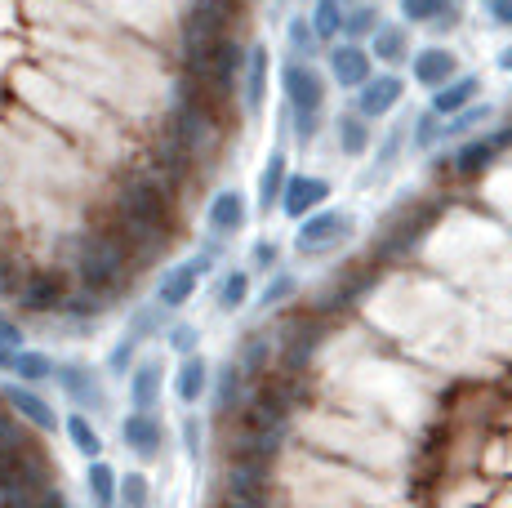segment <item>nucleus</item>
Instances as JSON below:
<instances>
[{
    "label": "nucleus",
    "instance_id": "nucleus-9",
    "mask_svg": "<svg viewBox=\"0 0 512 508\" xmlns=\"http://www.w3.org/2000/svg\"><path fill=\"white\" fill-rule=\"evenodd\" d=\"M121 442L134 459L156 464V459L165 455V419L156 415V410H130V415L121 419Z\"/></svg>",
    "mask_w": 512,
    "mask_h": 508
},
{
    "label": "nucleus",
    "instance_id": "nucleus-25",
    "mask_svg": "<svg viewBox=\"0 0 512 508\" xmlns=\"http://www.w3.org/2000/svg\"><path fill=\"white\" fill-rule=\"evenodd\" d=\"M499 156H504V148H499L495 134H472V139L455 143V152H450V170L455 174H481V170H490Z\"/></svg>",
    "mask_w": 512,
    "mask_h": 508
},
{
    "label": "nucleus",
    "instance_id": "nucleus-28",
    "mask_svg": "<svg viewBox=\"0 0 512 508\" xmlns=\"http://www.w3.org/2000/svg\"><path fill=\"white\" fill-rule=\"evenodd\" d=\"M334 143H339V152L352 156V161H357V156H366L374 148L370 121H366V116H357L352 107H348V112H339V116H334Z\"/></svg>",
    "mask_w": 512,
    "mask_h": 508
},
{
    "label": "nucleus",
    "instance_id": "nucleus-51",
    "mask_svg": "<svg viewBox=\"0 0 512 508\" xmlns=\"http://www.w3.org/2000/svg\"><path fill=\"white\" fill-rule=\"evenodd\" d=\"M32 508H72V504H67V495L54 486V491H45V495H41V500H36Z\"/></svg>",
    "mask_w": 512,
    "mask_h": 508
},
{
    "label": "nucleus",
    "instance_id": "nucleus-15",
    "mask_svg": "<svg viewBox=\"0 0 512 508\" xmlns=\"http://www.w3.org/2000/svg\"><path fill=\"white\" fill-rule=\"evenodd\" d=\"M245 223H250V201H245V192L219 188L210 197V205H205V228H210V237L232 241L236 232H245Z\"/></svg>",
    "mask_w": 512,
    "mask_h": 508
},
{
    "label": "nucleus",
    "instance_id": "nucleus-27",
    "mask_svg": "<svg viewBox=\"0 0 512 508\" xmlns=\"http://www.w3.org/2000/svg\"><path fill=\"white\" fill-rule=\"evenodd\" d=\"M170 321H174L170 308H161L156 299H143V304H134L130 317H125V335L147 344V339H161L165 330H170Z\"/></svg>",
    "mask_w": 512,
    "mask_h": 508
},
{
    "label": "nucleus",
    "instance_id": "nucleus-43",
    "mask_svg": "<svg viewBox=\"0 0 512 508\" xmlns=\"http://www.w3.org/2000/svg\"><path fill=\"white\" fill-rule=\"evenodd\" d=\"M245 268H250V277H272V272H281V246L272 237H259L250 246V259H245Z\"/></svg>",
    "mask_w": 512,
    "mask_h": 508
},
{
    "label": "nucleus",
    "instance_id": "nucleus-45",
    "mask_svg": "<svg viewBox=\"0 0 512 508\" xmlns=\"http://www.w3.org/2000/svg\"><path fill=\"white\" fill-rule=\"evenodd\" d=\"M121 508H152V482L143 473H121V491H116Z\"/></svg>",
    "mask_w": 512,
    "mask_h": 508
},
{
    "label": "nucleus",
    "instance_id": "nucleus-39",
    "mask_svg": "<svg viewBox=\"0 0 512 508\" xmlns=\"http://www.w3.org/2000/svg\"><path fill=\"white\" fill-rule=\"evenodd\" d=\"M495 116V107L490 103H472V107H464L459 116H450L446 121V130H441V143H464V139H472V134L481 130V125Z\"/></svg>",
    "mask_w": 512,
    "mask_h": 508
},
{
    "label": "nucleus",
    "instance_id": "nucleus-44",
    "mask_svg": "<svg viewBox=\"0 0 512 508\" xmlns=\"http://www.w3.org/2000/svg\"><path fill=\"white\" fill-rule=\"evenodd\" d=\"M161 339H165V348H170V353H179V361L201 353V330H196L192 321H170V330H165Z\"/></svg>",
    "mask_w": 512,
    "mask_h": 508
},
{
    "label": "nucleus",
    "instance_id": "nucleus-19",
    "mask_svg": "<svg viewBox=\"0 0 512 508\" xmlns=\"http://www.w3.org/2000/svg\"><path fill=\"white\" fill-rule=\"evenodd\" d=\"M125 393H130V410H161L165 397V361L161 357H139V366L125 379Z\"/></svg>",
    "mask_w": 512,
    "mask_h": 508
},
{
    "label": "nucleus",
    "instance_id": "nucleus-21",
    "mask_svg": "<svg viewBox=\"0 0 512 508\" xmlns=\"http://www.w3.org/2000/svg\"><path fill=\"white\" fill-rule=\"evenodd\" d=\"M366 50H370L374 63H383L388 72H397L401 63H410V58H415V41H410V27L406 23H383L379 32L370 36Z\"/></svg>",
    "mask_w": 512,
    "mask_h": 508
},
{
    "label": "nucleus",
    "instance_id": "nucleus-50",
    "mask_svg": "<svg viewBox=\"0 0 512 508\" xmlns=\"http://www.w3.org/2000/svg\"><path fill=\"white\" fill-rule=\"evenodd\" d=\"M272 500H241V495H219V508H268Z\"/></svg>",
    "mask_w": 512,
    "mask_h": 508
},
{
    "label": "nucleus",
    "instance_id": "nucleus-3",
    "mask_svg": "<svg viewBox=\"0 0 512 508\" xmlns=\"http://www.w3.org/2000/svg\"><path fill=\"white\" fill-rule=\"evenodd\" d=\"M281 94L285 112H290V130L299 148H312V139L326 125V76L317 72V63H281Z\"/></svg>",
    "mask_w": 512,
    "mask_h": 508
},
{
    "label": "nucleus",
    "instance_id": "nucleus-26",
    "mask_svg": "<svg viewBox=\"0 0 512 508\" xmlns=\"http://www.w3.org/2000/svg\"><path fill=\"white\" fill-rule=\"evenodd\" d=\"M401 23L450 32V27H459V5L455 0H401Z\"/></svg>",
    "mask_w": 512,
    "mask_h": 508
},
{
    "label": "nucleus",
    "instance_id": "nucleus-52",
    "mask_svg": "<svg viewBox=\"0 0 512 508\" xmlns=\"http://www.w3.org/2000/svg\"><path fill=\"white\" fill-rule=\"evenodd\" d=\"M495 67H499V72H512V45H504V50H499Z\"/></svg>",
    "mask_w": 512,
    "mask_h": 508
},
{
    "label": "nucleus",
    "instance_id": "nucleus-10",
    "mask_svg": "<svg viewBox=\"0 0 512 508\" xmlns=\"http://www.w3.org/2000/svg\"><path fill=\"white\" fill-rule=\"evenodd\" d=\"M401 99H406V81H401L397 72H374L370 81L352 94V112L366 116V121H383V116L397 112Z\"/></svg>",
    "mask_w": 512,
    "mask_h": 508
},
{
    "label": "nucleus",
    "instance_id": "nucleus-29",
    "mask_svg": "<svg viewBox=\"0 0 512 508\" xmlns=\"http://www.w3.org/2000/svg\"><path fill=\"white\" fill-rule=\"evenodd\" d=\"M63 433L67 442H72V451L90 464V459H103V433H98V424L90 415H81V410H67L63 419Z\"/></svg>",
    "mask_w": 512,
    "mask_h": 508
},
{
    "label": "nucleus",
    "instance_id": "nucleus-55",
    "mask_svg": "<svg viewBox=\"0 0 512 508\" xmlns=\"http://www.w3.org/2000/svg\"><path fill=\"white\" fill-rule=\"evenodd\" d=\"M94 508H103V504H94ZM107 508H116V504H107Z\"/></svg>",
    "mask_w": 512,
    "mask_h": 508
},
{
    "label": "nucleus",
    "instance_id": "nucleus-37",
    "mask_svg": "<svg viewBox=\"0 0 512 508\" xmlns=\"http://www.w3.org/2000/svg\"><path fill=\"white\" fill-rule=\"evenodd\" d=\"M294 295H299V277L281 268V272H272V277L263 281V290L254 295V308H259V312H277V308L290 304Z\"/></svg>",
    "mask_w": 512,
    "mask_h": 508
},
{
    "label": "nucleus",
    "instance_id": "nucleus-32",
    "mask_svg": "<svg viewBox=\"0 0 512 508\" xmlns=\"http://www.w3.org/2000/svg\"><path fill=\"white\" fill-rule=\"evenodd\" d=\"M54 370H58V357L41 353V348H23V353L14 357V370H9V375L27 388H45V384H54Z\"/></svg>",
    "mask_w": 512,
    "mask_h": 508
},
{
    "label": "nucleus",
    "instance_id": "nucleus-49",
    "mask_svg": "<svg viewBox=\"0 0 512 508\" xmlns=\"http://www.w3.org/2000/svg\"><path fill=\"white\" fill-rule=\"evenodd\" d=\"M481 14H486L490 27H504V32H512V0H481Z\"/></svg>",
    "mask_w": 512,
    "mask_h": 508
},
{
    "label": "nucleus",
    "instance_id": "nucleus-41",
    "mask_svg": "<svg viewBox=\"0 0 512 508\" xmlns=\"http://www.w3.org/2000/svg\"><path fill=\"white\" fill-rule=\"evenodd\" d=\"M441 130H446V121H441L437 112H419L415 121H410V152H432L441 148Z\"/></svg>",
    "mask_w": 512,
    "mask_h": 508
},
{
    "label": "nucleus",
    "instance_id": "nucleus-18",
    "mask_svg": "<svg viewBox=\"0 0 512 508\" xmlns=\"http://www.w3.org/2000/svg\"><path fill=\"white\" fill-rule=\"evenodd\" d=\"M236 366H241V375L250 379V384H263V375H268V366L277 361V335H272L268 326L259 330H245L241 344H236Z\"/></svg>",
    "mask_w": 512,
    "mask_h": 508
},
{
    "label": "nucleus",
    "instance_id": "nucleus-38",
    "mask_svg": "<svg viewBox=\"0 0 512 508\" xmlns=\"http://www.w3.org/2000/svg\"><path fill=\"white\" fill-rule=\"evenodd\" d=\"M406 148H410V121H397L388 130V139L374 148V179H383V174L397 170V161H401V152Z\"/></svg>",
    "mask_w": 512,
    "mask_h": 508
},
{
    "label": "nucleus",
    "instance_id": "nucleus-48",
    "mask_svg": "<svg viewBox=\"0 0 512 508\" xmlns=\"http://www.w3.org/2000/svg\"><path fill=\"white\" fill-rule=\"evenodd\" d=\"M0 348H9V353H23V348H27L23 321L9 317V312H0Z\"/></svg>",
    "mask_w": 512,
    "mask_h": 508
},
{
    "label": "nucleus",
    "instance_id": "nucleus-40",
    "mask_svg": "<svg viewBox=\"0 0 512 508\" xmlns=\"http://www.w3.org/2000/svg\"><path fill=\"white\" fill-rule=\"evenodd\" d=\"M139 348H143L139 339H130V335L121 330V339H116L112 353H107V361H103V375H107V379H130V370L139 366Z\"/></svg>",
    "mask_w": 512,
    "mask_h": 508
},
{
    "label": "nucleus",
    "instance_id": "nucleus-31",
    "mask_svg": "<svg viewBox=\"0 0 512 508\" xmlns=\"http://www.w3.org/2000/svg\"><path fill=\"white\" fill-rule=\"evenodd\" d=\"M348 5L352 0H312L308 23H312V32H317L321 45L343 41V18H348Z\"/></svg>",
    "mask_w": 512,
    "mask_h": 508
},
{
    "label": "nucleus",
    "instance_id": "nucleus-35",
    "mask_svg": "<svg viewBox=\"0 0 512 508\" xmlns=\"http://www.w3.org/2000/svg\"><path fill=\"white\" fill-rule=\"evenodd\" d=\"M379 27H383L379 5H374V0H352V5H348V18H343V41L361 45V41H370Z\"/></svg>",
    "mask_w": 512,
    "mask_h": 508
},
{
    "label": "nucleus",
    "instance_id": "nucleus-14",
    "mask_svg": "<svg viewBox=\"0 0 512 508\" xmlns=\"http://www.w3.org/2000/svg\"><path fill=\"white\" fill-rule=\"evenodd\" d=\"M0 402L14 410L27 428H36V433H58V428H63V419H58V410L41 397V388H27L14 379V384L0 388Z\"/></svg>",
    "mask_w": 512,
    "mask_h": 508
},
{
    "label": "nucleus",
    "instance_id": "nucleus-7",
    "mask_svg": "<svg viewBox=\"0 0 512 508\" xmlns=\"http://www.w3.org/2000/svg\"><path fill=\"white\" fill-rule=\"evenodd\" d=\"M214 254H205V250H192L187 259L179 263H170V268L156 277V290H152V299L161 308H170V312H179L183 304H192V295L201 290V281L214 272Z\"/></svg>",
    "mask_w": 512,
    "mask_h": 508
},
{
    "label": "nucleus",
    "instance_id": "nucleus-13",
    "mask_svg": "<svg viewBox=\"0 0 512 508\" xmlns=\"http://www.w3.org/2000/svg\"><path fill=\"white\" fill-rule=\"evenodd\" d=\"M219 495L272 500V464H259V459H228L223 477H219Z\"/></svg>",
    "mask_w": 512,
    "mask_h": 508
},
{
    "label": "nucleus",
    "instance_id": "nucleus-17",
    "mask_svg": "<svg viewBox=\"0 0 512 508\" xmlns=\"http://www.w3.org/2000/svg\"><path fill=\"white\" fill-rule=\"evenodd\" d=\"M245 388H250V379L241 375V366L228 357V361H219L214 366V375H210V415L214 419H232L236 410L245 406Z\"/></svg>",
    "mask_w": 512,
    "mask_h": 508
},
{
    "label": "nucleus",
    "instance_id": "nucleus-5",
    "mask_svg": "<svg viewBox=\"0 0 512 508\" xmlns=\"http://www.w3.org/2000/svg\"><path fill=\"white\" fill-rule=\"evenodd\" d=\"M72 272L67 268H27L23 286L14 295V308L23 317H36V321H49L67 308V295H72Z\"/></svg>",
    "mask_w": 512,
    "mask_h": 508
},
{
    "label": "nucleus",
    "instance_id": "nucleus-8",
    "mask_svg": "<svg viewBox=\"0 0 512 508\" xmlns=\"http://www.w3.org/2000/svg\"><path fill=\"white\" fill-rule=\"evenodd\" d=\"M317 339H321L317 312H303V317L281 321V330H277V361H281L285 375H299V370L317 357Z\"/></svg>",
    "mask_w": 512,
    "mask_h": 508
},
{
    "label": "nucleus",
    "instance_id": "nucleus-23",
    "mask_svg": "<svg viewBox=\"0 0 512 508\" xmlns=\"http://www.w3.org/2000/svg\"><path fill=\"white\" fill-rule=\"evenodd\" d=\"M210 361H205L201 353L196 357H183L179 361V370H174V397H179V406L183 410H196L210 397Z\"/></svg>",
    "mask_w": 512,
    "mask_h": 508
},
{
    "label": "nucleus",
    "instance_id": "nucleus-20",
    "mask_svg": "<svg viewBox=\"0 0 512 508\" xmlns=\"http://www.w3.org/2000/svg\"><path fill=\"white\" fill-rule=\"evenodd\" d=\"M410 72H415V85L437 94L441 85H450L459 76V54L446 50V45H423V50L410 58Z\"/></svg>",
    "mask_w": 512,
    "mask_h": 508
},
{
    "label": "nucleus",
    "instance_id": "nucleus-46",
    "mask_svg": "<svg viewBox=\"0 0 512 508\" xmlns=\"http://www.w3.org/2000/svg\"><path fill=\"white\" fill-rule=\"evenodd\" d=\"M179 442H183V455L187 459H201V451H205V419L196 415V410H187V415H183Z\"/></svg>",
    "mask_w": 512,
    "mask_h": 508
},
{
    "label": "nucleus",
    "instance_id": "nucleus-4",
    "mask_svg": "<svg viewBox=\"0 0 512 508\" xmlns=\"http://www.w3.org/2000/svg\"><path fill=\"white\" fill-rule=\"evenodd\" d=\"M352 232H357V219H352V210L321 205L317 214H308V219L294 228V254H303V259H326V254L348 246Z\"/></svg>",
    "mask_w": 512,
    "mask_h": 508
},
{
    "label": "nucleus",
    "instance_id": "nucleus-2",
    "mask_svg": "<svg viewBox=\"0 0 512 508\" xmlns=\"http://www.w3.org/2000/svg\"><path fill=\"white\" fill-rule=\"evenodd\" d=\"M161 134L170 143H179V148L201 165V161H210L223 143V107H214L192 81L179 76V85H174V103L161 121Z\"/></svg>",
    "mask_w": 512,
    "mask_h": 508
},
{
    "label": "nucleus",
    "instance_id": "nucleus-22",
    "mask_svg": "<svg viewBox=\"0 0 512 508\" xmlns=\"http://www.w3.org/2000/svg\"><path fill=\"white\" fill-rule=\"evenodd\" d=\"M481 90H486V81H481L477 72H459L450 85H441L437 94H432V103H428V112H437L441 121H450V116H459L464 107H472L481 99Z\"/></svg>",
    "mask_w": 512,
    "mask_h": 508
},
{
    "label": "nucleus",
    "instance_id": "nucleus-54",
    "mask_svg": "<svg viewBox=\"0 0 512 508\" xmlns=\"http://www.w3.org/2000/svg\"><path fill=\"white\" fill-rule=\"evenodd\" d=\"M272 9H277V14H285V9H290V0H272Z\"/></svg>",
    "mask_w": 512,
    "mask_h": 508
},
{
    "label": "nucleus",
    "instance_id": "nucleus-36",
    "mask_svg": "<svg viewBox=\"0 0 512 508\" xmlns=\"http://www.w3.org/2000/svg\"><path fill=\"white\" fill-rule=\"evenodd\" d=\"M285 50H290L294 63H312L321 54V41L312 32L308 14H290V23H285Z\"/></svg>",
    "mask_w": 512,
    "mask_h": 508
},
{
    "label": "nucleus",
    "instance_id": "nucleus-33",
    "mask_svg": "<svg viewBox=\"0 0 512 508\" xmlns=\"http://www.w3.org/2000/svg\"><path fill=\"white\" fill-rule=\"evenodd\" d=\"M423 219H428V214L423 210H415V214H406V219H388L379 228V254H401V250H410L415 246V237L423 232Z\"/></svg>",
    "mask_w": 512,
    "mask_h": 508
},
{
    "label": "nucleus",
    "instance_id": "nucleus-47",
    "mask_svg": "<svg viewBox=\"0 0 512 508\" xmlns=\"http://www.w3.org/2000/svg\"><path fill=\"white\" fill-rule=\"evenodd\" d=\"M23 277H27L23 263H18L9 250H0V299H14L18 286H23Z\"/></svg>",
    "mask_w": 512,
    "mask_h": 508
},
{
    "label": "nucleus",
    "instance_id": "nucleus-6",
    "mask_svg": "<svg viewBox=\"0 0 512 508\" xmlns=\"http://www.w3.org/2000/svg\"><path fill=\"white\" fill-rule=\"evenodd\" d=\"M54 388L67 397V406L81 410V415H107L112 410V393H107L103 370L90 366V361H58L54 370Z\"/></svg>",
    "mask_w": 512,
    "mask_h": 508
},
{
    "label": "nucleus",
    "instance_id": "nucleus-12",
    "mask_svg": "<svg viewBox=\"0 0 512 508\" xmlns=\"http://www.w3.org/2000/svg\"><path fill=\"white\" fill-rule=\"evenodd\" d=\"M326 67H330V81L339 85V90L357 94L361 85L374 76V58L366 45H352V41H334L326 50Z\"/></svg>",
    "mask_w": 512,
    "mask_h": 508
},
{
    "label": "nucleus",
    "instance_id": "nucleus-56",
    "mask_svg": "<svg viewBox=\"0 0 512 508\" xmlns=\"http://www.w3.org/2000/svg\"><path fill=\"white\" fill-rule=\"evenodd\" d=\"M116 508H121V504H116Z\"/></svg>",
    "mask_w": 512,
    "mask_h": 508
},
{
    "label": "nucleus",
    "instance_id": "nucleus-53",
    "mask_svg": "<svg viewBox=\"0 0 512 508\" xmlns=\"http://www.w3.org/2000/svg\"><path fill=\"white\" fill-rule=\"evenodd\" d=\"M14 357H18V353H9V348H0V370H5V375H9V370H14Z\"/></svg>",
    "mask_w": 512,
    "mask_h": 508
},
{
    "label": "nucleus",
    "instance_id": "nucleus-42",
    "mask_svg": "<svg viewBox=\"0 0 512 508\" xmlns=\"http://www.w3.org/2000/svg\"><path fill=\"white\" fill-rule=\"evenodd\" d=\"M23 446H36L32 437H27V424L5 402H0V459L14 455V451H23Z\"/></svg>",
    "mask_w": 512,
    "mask_h": 508
},
{
    "label": "nucleus",
    "instance_id": "nucleus-16",
    "mask_svg": "<svg viewBox=\"0 0 512 508\" xmlns=\"http://www.w3.org/2000/svg\"><path fill=\"white\" fill-rule=\"evenodd\" d=\"M330 179H321V174H290V183H285L281 192V214L294 223H303L308 214H317L321 205L330 201Z\"/></svg>",
    "mask_w": 512,
    "mask_h": 508
},
{
    "label": "nucleus",
    "instance_id": "nucleus-24",
    "mask_svg": "<svg viewBox=\"0 0 512 508\" xmlns=\"http://www.w3.org/2000/svg\"><path fill=\"white\" fill-rule=\"evenodd\" d=\"M285 183H290V156H285V148L277 143V148L268 152V161H263V170H259V188H254L259 214L281 210V192H285Z\"/></svg>",
    "mask_w": 512,
    "mask_h": 508
},
{
    "label": "nucleus",
    "instance_id": "nucleus-30",
    "mask_svg": "<svg viewBox=\"0 0 512 508\" xmlns=\"http://www.w3.org/2000/svg\"><path fill=\"white\" fill-rule=\"evenodd\" d=\"M250 295H254L250 268H228L219 277V286H214V308L219 312H241L245 304H250Z\"/></svg>",
    "mask_w": 512,
    "mask_h": 508
},
{
    "label": "nucleus",
    "instance_id": "nucleus-34",
    "mask_svg": "<svg viewBox=\"0 0 512 508\" xmlns=\"http://www.w3.org/2000/svg\"><path fill=\"white\" fill-rule=\"evenodd\" d=\"M116 491H121V473H116L107 459H90L85 464V495H90V504H116Z\"/></svg>",
    "mask_w": 512,
    "mask_h": 508
},
{
    "label": "nucleus",
    "instance_id": "nucleus-1",
    "mask_svg": "<svg viewBox=\"0 0 512 508\" xmlns=\"http://www.w3.org/2000/svg\"><path fill=\"white\" fill-rule=\"evenodd\" d=\"M72 281L81 290H94V295H103L107 304H116V299L125 295V290L134 286V272H139V259H134V250L125 246L121 237H116L112 228H90L76 237V250H72Z\"/></svg>",
    "mask_w": 512,
    "mask_h": 508
},
{
    "label": "nucleus",
    "instance_id": "nucleus-11",
    "mask_svg": "<svg viewBox=\"0 0 512 508\" xmlns=\"http://www.w3.org/2000/svg\"><path fill=\"white\" fill-rule=\"evenodd\" d=\"M268 85H272V50L263 41H254L245 50V72H241V103L250 121H259L263 107H268Z\"/></svg>",
    "mask_w": 512,
    "mask_h": 508
}]
</instances>
